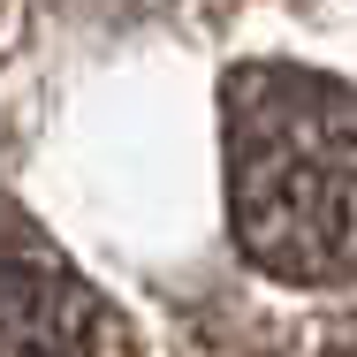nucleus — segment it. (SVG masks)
<instances>
[{
	"instance_id": "f257e3e1",
	"label": "nucleus",
	"mask_w": 357,
	"mask_h": 357,
	"mask_svg": "<svg viewBox=\"0 0 357 357\" xmlns=\"http://www.w3.org/2000/svg\"><path fill=\"white\" fill-rule=\"evenodd\" d=\"M220 167L236 251L266 282H357V84L304 61L228 69Z\"/></svg>"
},
{
	"instance_id": "f03ea898",
	"label": "nucleus",
	"mask_w": 357,
	"mask_h": 357,
	"mask_svg": "<svg viewBox=\"0 0 357 357\" xmlns=\"http://www.w3.org/2000/svg\"><path fill=\"white\" fill-rule=\"evenodd\" d=\"M0 357H137L122 312L54 251H0Z\"/></svg>"
},
{
	"instance_id": "7ed1b4c3",
	"label": "nucleus",
	"mask_w": 357,
	"mask_h": 357,
	"mask_svg": "<svg viewBox=\"0 0 357 357\" xmlns=\"http://www.w3.org/2000/svg\"><path fill=\"white\" fill-rule=\"evenodd\" d=\"M0 8H8V0H0Z\"/></svg>"
}]
</instances>
